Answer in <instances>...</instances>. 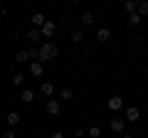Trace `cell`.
I'll list each match as a JSON object with an SVG mask.
<instances>
[{"label": "cell", "instance_id": "1", "mask_svg": "<svg viewBox=\"0 0 148 138\" xmlns=\"http://www.w3.org/2000/svg\"><path fill=\"white\" fill-rule=\"evenodd\" d=\"M57 54H59L57 44H52V42H45V44H40V62H42V64L54 62V59H57Z\"/></svg>", "mask_w": 148, "mask_h": 138}, {"label": "cell", "instance_id": "2", "mask_svg": "<svg viewBox=\"0 0 148 138\" xmlns=\"http://www.w3.org/2000/svg\"><path fill=\"white\" fill-rule=\"evenodd\" d=\"M109 126H111V133H126V131H123V128H126V118H119V116H114Z\"/></svg>", "mask_w": 148, "mask_h": 138}, {"label": "cell", "instance_id": "3", "mask_svg": "<svg viewBox=\"0 0 148 138\" xmlns=\"http://www.w3.org/2000/svg\"><path fill=\"white\" fill-rule=\"evenodd\" d=\"M138 116H141V111H138L136 106H126V109H123V118H126L128 123H136Z\"/></svg>", "mask_w": 148, "mask_h": 138}, {"label": "cell", "instance_id": "4", "mask_svg": "<svg viewBox=\"0 0 148 138\" xmlns=\"http://www.w3.org/2000/svg\"><path fill=\"white\" fill-rule=\"evenodd\" d=\"M106 109H109V111H114V113L121 111V109H123V99H121V96H111V99L106 101Z\"/></svg>", "mask_w": 148, "mask_h": 138}, {"label": "cell", "instance_id": "5", "mask_svg": "<svg viewBox=\"0 0 148 138\" xmlns=\"http://www.w3.org/2000/svg\"><path fill=\"white\" fill-rule=\"evenodd\" d=\"M45 25H47V17H45L42 12H35V15H32V27H37V30H42Z\"/></svg>", "mask_w": 148, "mask_h": 138}, {"label": "cell", "instance_id": "6", "mask_svg": "<svg viewBox=\"0 0 148 138\" xmlns=\"http://www.w3.org/2000/svg\"><path fill=\"white\" fill-rule=\"evenodd\" d=\"M111 40V30L109 27H99L96 30V42H109Z\"/></svg>", "mask_w": 148, "mask_h": 138}, {"label": "cell", "instance_id": "7", "mask_svg": "<svg viewBox=\"0 0 148 138\" xmlns=\"http://www.w3.org/2000/svg\"><path fill=\"white\" fill-rule=\"evenodd\" d=\"M45 109H47V113L57 116V113H59V109H62V106H59V101H57V99H47V106H45Z\"/></svg>", "mask_w": 148, "mask_h": 138}, {"label": "cell", "instance_id": "8", "mask_svg": "<svg viewBox=\"0 0 148 138\" xmlns=\"http://www.w3.org/2000/svg\"><path fill=\"white\" fill-rule=\"evenodd\" d=\"M30 74H32V77H42V74H45V64H42V62H32V64H30Z\"/></svg>", "mask_w": 148, "mask_h": 138}, {"label": "cell", "instance_id": "9", "mask_svg": "<svg viewBox=\"0 0 148 138\" xmlns=\"http://www.w3.org/2000/svg\"><path fill=\"white\" fill-rule=\"evenodd\" d=\"M20 113H17V111H10V113H8V116H5V121H8V126H10V128H15L17 126V123H20Z\"/></svg>", "mask_w": 148, "mask_h": 138}, {"label": "cell", "instance_id": "10", "mask_svg": "<svg viewBox=\"0 0 148 138\" xmlns=\"http://www.w3.org/2000/svg\"><path fill=\"white\" fill-rule=\"evenodd\" d=\"M42 37H45V35H42V30H37V27H32V30L27 32V40H30V42H40Z\"/></svg>", "mask_w": 148, "mask_h": 138}, {"label": "cell", "instance_id": "11", "mask_svg": "<svg viewBox=\"0 0 148 138\" xmlns=\"http://www.w3.org/2000/svg\"><path fill=\"white\" fill-rule=\"evenodd\" d=\"M123 10H126L128 15L138 12V0H126V3H123Z\"/></svg>", "mask_w": 148, "mask_h": 138}, {"label": "cell", "instance_id": "12", "mask_svg": "<svg viewBox=\"0 0 148 138\" xmlns=\"http://www.w3.org/2000/svg\"><path fill=\"white\" fill-rule=\"evenodd\" d=\"M54 32H57V25H54L52 20H47V25L42 27V35H45V37H52Z\"/></svg>", "mask_w": 148, "mask_h": 138}, {"label": "cell", "instance_id": "13", "mask_svg": "<svg viewBox=\"0 0 148 138\" xmlns=\"http://www.w3.org/2000/svg\"><path fill=\"white\" fill-rule=\"evenodd\" d=\"M30 49H22V52H17L15 54V62H20V64H25V62H30Z\"/></svg>", "mask_w": 148, "mask_h": 138}, {"label": "cell", "instance_id": "14", "mask_svg": "<svg viewBox=\"0 0 148 138\" xmlns=\"http://www.w3.org/2000/svg\"><path fill=\"white\" fill-rule=\"evenodd\" d=\"M32 99H35V94H32V89H25V91L20 94V101H22V104H30Z\"/></svg>", "mask_w": 148, "mask_h": 138}, {"label": "cell", "instance_id": "15", "mask_svg": "<svg viewBox=\"0 0 148 138\" xmlns=\"http://www.w3.org/2000/svg\"><path fill=\"white\" fill-rule=\"evenodd\" d=\"M82 25L91 27V25H94V15H91V12H84V15H82Z\"/></svg>", "mask_w": 148, "mask_h": 138}, {"label": "cell", "instance_id": "16", "mask_svg": "<svg viewBox=\"0 0 148 138\" xmlns=\"http://www.w3.org/2000/svg\"><path fill=\"white\" fill-rule=\"evenodd\" d=\"M141 22H143V17L138 15V12H133V15H128V25H131V27H136V25H141Z\"/></svg>", "mask_w": 148, "mask_h": 138}, {"label": "cell", "instance_id": "17", "mask_svg": "<svg viewBox=\"0 0 148 138\" xmlns=\"http://www.w3.org/2000/svg\"><path fill=\"white\" fill-rule=\"evenodd\" d=\"M42 94L45 96H52L54 94V84H52V81H45V84H42Z\"/></svg>", "mask_w": 148, "mask_h": 138}, {"label": "cell", "instance_id": "18", "mask_svg": "<svg viewBox=\"0 0 148 138\" xmlns=\"http://www.w3.org/2000/svg\"><path fill=\"white\" fill-rule=\"evenodd\" d=\"M138 15H148V0H138Z\"/></svg>", "mask_w": 148, "mask_h": 138}, {"label": "cell", "instance_id": "19", "mask_svg": "<svg viewBox=\"0 0 148 138\" xmlns=\"http://www.w3.org/2000/svg\"><path fill=\"white\" fill-rule=\"evenodd\" d=\"M86 133H89V138H99V136H101V128H99V126H91Z\"/></svg>", "mask_w": 148, "mask_h": 138}, {"label": "cell", "instance_id": "20", "mask_svg": "<svg viewBox=\"0 0 148 138\" xmlns=\"http://www.w3.org/2000/svg\"><path fill=\"white\" fill-rule=\"evenodd\" d=\"M72 40L74 42H82V40H84V32L82 30H72Z\"/></svg>", "mask_w": 148, "mask_h": 138}, {"label": "cell", "instance_id": "21", "mask_svg": "<svg viewBox=\"0 0 148 138\" xmlns=\"http://www.w3.org/2000/svg\"><path fill=\"white\" fill-rule=\"evenodd\" d=\"M59 96H62V99H72V96H74V91L69 89V86H64V89L59 91Z\"/></svg>", "mask_w": 148, "mask_h": 138}, {"label": "cell", "instance_id": "22", "mask_svg": "<svg viewBox=\"0 0 148 138\" xmlns=\"http://www.w3.org/2000/svg\"><path fill=\"white\" fill-rule=\"evenodd\" d=\"M22 81H25V77H22V74H15V77H12V84H15V86H20Z\"/></svg>", "mask_w": 148, "mask_h": 138}, {"label": "cell", "instance_id": "23", "mask_svg": "<svg viewBox=\"0 0 148 138\" xmlns=\"http://www.w3.org/2000/svg\"><path fill=\"white\" fill-rule=\"evenodd\" d=\"M3 138H17V136H15V128H8V131L3 133Z\"/></svg>", "mask_w": 148, "mask_h": 138}, {"label": "cell", "instance_id": "24", "mask_svg": "<svg viewBox=\"0 0 148 138\" xmlns=\"http://www.w3.org/2000/svg\"><path fill=\"white\" fill-rule=\"evenodd\" d=\"M74 136H77V138H84L86 131H84V128H77V131H74Z\"/></svg>", "mask_w": 148, "mask_h": 138}, {"label": "cell", "instance_id": "25", "mask_svg": "<svg viewBox=\"0 0 148 138\" xmlns=\"http://www.w3.org/2000/svg\"><path fill=\"white\" fill-rule=\"evenodd\" d=\"M52 138H64V133H62V131H54V133H52Z\"/></svg>", "mask_w": 148, "mask_h": 138}, {"label": "cell", "instance_id": "26", "mask_svg": "<svg viewBox=\"0 0 148 138\" xmlns=\"http://www.w3.org/2000/svg\"><path fill=\"white\" fill-rule=\"evenodd\" d=\"M121 138H133V136H131V133H121Z\"/></svg>", "mask_w": 148, "mask_h": 138}, {"label": "cell", "instance_id": "27", "mask_svg": "<svg viewBox=\"0 0 148 138\" xmlns=\"http://www.w3.org/2000/svg\"><path fill=\"white\" fill-rule=\"evenodd\" d=\"M146 106H148V104H146Z\"/></svg>", "mask_w": 148, "mask_h": 138}]
</instances>
